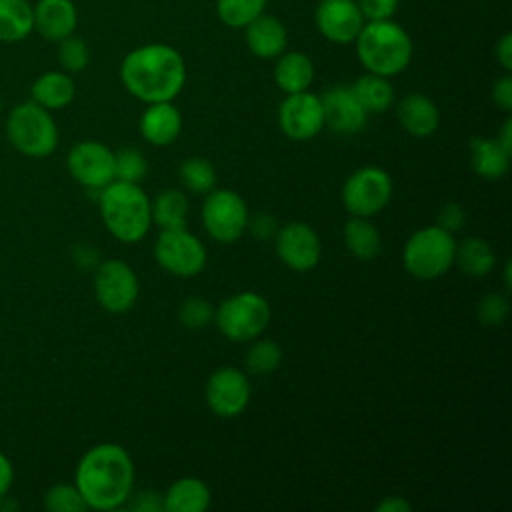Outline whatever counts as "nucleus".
Returning a JSON list of instances; mask_svg holds the SVG:
<instances>
[{
	"label": "nucleus",
	"instance_id": "obj_1",
	"mask_svg": "<svg viewBox=\"0 0 512 512\" xmlns=\"http://www.w3.org/2000/svg\"><path fill=\"white\" fill-rule=\"evenodd\" d=\"M74 484L92 510H116L134 488V464L126 448L102 442L84 452L76 466Z\"/></svg>",
	"mask_w": 512,
	"mask_h": 512
},
{
	"label": "nucleus",
	"instance_id": "obj_2",
	"mask_svg": "<svg viewBox=\"0 0 512 512\" xmlns=\"http://www.w3.org/2000/svg\"><path fill=\"white\" fill-rule=\"evenodd\" d=\"M120 80L122 86L140 102H168L184 88L186 62L170 44H144L122 58Z\"/></svg>",
	"mask_w": 512,
	"mask_h": 512
},
{
	"label": "nucleus",
	"instance_id": "obj_3",
	"mask_svg": "<svg viewBox=\"0 0 512 512\" xmlns=\"http://www.w3.org/2000/svg\"><path fill=\"white\" fill-rule=\"evenodd\" d=\"M98 206L106 230L120 242L136 244L152 226L150 198L134 182L112 180L98 192Z\"/></svg>",
	"mask_w": 512,
	"mask_h": 512
},
{
	"label": "nucleus",
	"instance_id": "obj_4",
	"mask_svg": "<svg viewBox=\"0 0 512 512\" xmlns=\"http://www.w3.org/2000/svg\"><path fill=\"white\" fill-rule=\"evenodd\" d=\"M354 44L366 72L386 78L404 72L414 54L410 34L392 18L366 22Z\"/></svg>",
	"mask_w": 512,
	"mask_h": 512
},
{
	"label": "nucleus",
	"instance_id": "obj_5",
	"mask_svg": "<svg viewBox=\"0 0 512 512\" xmlns=\"http://www.w3.org/2000/svg\"><path fill=\"white\" fill-rule=\"evenodd\" d=\"M456 240L452 232L438 224L416 230L404 244L402 262L408 274L418 280H434L450 270L454 264Z\"/></svg>",
	"mask_w": 512,
	"mask_h": 512
},
{
	"label": "nucleus",
	"instance_id": "obj_6",
	"mask_svg": "<svg viewBox=\"0 0 512 512\" xmlns=\"http://www.w3.org/2000/svg\"><path fill=\"white\" fill-rule=\"evenodd\" d=\"M10 144L24 156L44 158L58 146V128L50 110L34 100L14 106L6 120Z\"/></svg>",
	"mask_w": 512,
	"mask_h": 512
},
{
	"label": "nucleus",
	"instance_id": "obj_7",
	"mask_svg": "<svg viewBox=\"0 0 512 512\" xmlns=\"http://www.w3.org/2000/svg\"><path fill=\"white\" fill-rule=\"evenodd\" d=\"M272 310L268 300L252 290H242L224 298L214 308V324L232 342L256 340L270 324Z\"/></svg>",
	"mask_w": 512,
	"mask_h": 512
},
{
	"label": "nucleus",
	"instance_id": "obj_8",
	"mask_svg": "<svg viewBox=\"0 0 512 512\" xmlns=\"http://www.w3.org/2000/svg\"><path fill=\"white\" fill-rule=\"evenodd\" d=\"M202 224L210 238L222 244L236 242L248 226V206L244 198L230 188H212L202 202Z\"/></svg>",
	"mask_w": 512,
	"mask_h": 512
},
{
	"label": "nucleus",
	"instance_id": "obj_9",
	"mask_svg": "<svg viewBox=\"0 0 512 512\" xmlns=\"http://www.w3.org/2000/svg\"><path fill=\"white\" fill-rule=\"evenodd\" d=\"M392 198V178L380 166H362L342 186V204L352 216L370 218L386 208Z\"/></svg>",
	"mask_w": 512,
	"mask_h": 512
},
{
	"label": "nucleus",
	"instance_id": "obj_10",
	"mask_svg": "<svg viewBox=\"0 0 512 512\" xmlns=\"http://www.w3.org/2000/svg\"><path fill=\"white\" fill-rule=\"evenodd\" d=\"M154 256L160 268L178 278L198 276L208 260L206 246L186 228L160 230L154 244Z\"/></svg>",
	"mask_w": 512,
	"mask_h": 512
},
{
	"label": "nucleus",
	"instance_id": "obj_11",
	"mask_svg": "<svg viewBox=\"0 0 512 512\" xmlns=\"http://www.w3.org/2000/svg\"><path fill=\"white\" fill-rule=\"evenodd\" d=\"M140 284L134 268L118 258L104 260L94 272V296L112 314L128 312L138 300Z\"/></svg>",
	"mask_w": 512,
	"mask_h": 512
},
{
	"label": "nucleus",
	"instance_id": "obj_12",
	"mask_svg": "<svg viewBox=\"0 0 512 512\" xmlns=\"http://www.w3.org/2000/svg\"><path fill=\"white\" fill-rule=\"evenodd\" d=\"M66 166L70 176L88 190L100 192L114 180V152L98 140L76 142L66 156Z\"/></svg>",
	"mask_w": 512,
	"mask_h": 512
},
{
	"label": "nucleus",
	"instance_id": "obj_13",
	"mask_svg": "<svg viewBox=\"0 0 512 512\" xmlns=\"http://www.w3.org/2000/svg\"><path fill=\"white\" fill-rule=\"evenodd\" d=\"M250 380L246 374L234 366H222L214 370L204 388V398L208 408L220 418L240 416L250 402Z\"/></svg>",
	"mask_w": 512,
	"mask_h": 512
},
{
	"label": "nucleus",
	"instance_id": "obj_14",
	"mask_svg": "<svg viewBox=\"0 0 512 512\" xmlns=\"http://www.w3.org/2000/svg\"><path fill=\"white\" fill-rule=\"evenodd\" d=\"M274 248L282 264L296 272H308L320 262L322 244L316 230L306 222H288L274 234Z\"/></svg>",
	"mask_w": 512,
	"mask_h": 512
},
{
	"label": "nucleus",
	"instance_id": "obj_15",
	"mask_svg": "<svg viewBox=\"0 0 512 512\" xmlns=\"http://www.w3.org/2000/svg\"><path fill=\"white\" fill-rule=\"evenodd\" d=\"M278 126L290 140H310L324 128L320 96L302 90L286 94L278 108Z\"/></svg>",
	"mask_w": 512,
	"mask_h": 512
},
{
	"label": "nucleus",
	"instance_id": "obj_16",
	"mask_svg": "<svg viewBox=\"0 0 512 512\" xmlns=\"http://www.w3.org/2000/svg\"><path fill=\"white\" fill-rule=\"evenodd\" d=\"M314 24L320 36L332 44H354L366 24L354 0H320L314 10Z\"/></svg>",
	"mask_w": 512,
	"mask_h": 512
},
{
	"label": "nucleus",
	"instance_id": "obj_17",
	"mask_svg": "<svg viewBox=\"0 0 512 512\" xmlns=\"http://www.w3.org/2000/svg\"><path fill=\"white\" fill-rule=\"evenodd\" d=\"M324 126L342 136H352L364 130L368 112L362 108L350 86H332L322 96Z\"/></svg>",
	"mask_w": 512,
	"mask_h": 512
},
{
	"label": "nucleus",
	"instance_id": "obj_18",
	"mask_svg": "<svg viewBox=\"0 0 512 512\" xmlns=\"http://www.w3.org/2000/svg\"><path fill=\"white\" fill-rule=\"evenodd\" d=\"M34 30L48 42H60L74 34L78 10L72 0H38L34 6Z\"/></svg>",
	"mask_w": 512,
	"mask_h": 512
},
{
	"label": "nucleus",
	"instance_id": "obj_19",
	"mask_svg": "<svg viewBox=\"0 0 512 512\" xmlns=\"http://www.w3.org/2000/svg\"><path fill=\"white\" fill-rule=\"evenodd\" d=\"M248 50L262 60H274L288 46V30L284 22L272 14H260L244 28Z\"/></svg>",
	"mask_w": 512,
	"mask_h": 512
},
{
	"label": "nucleus",
	"instance_id": "obj_20",
	"mask_svg": "<svg viewBox=\"0 0 512 512\" xmlns=\"http://www.w3.org/2000/svg\"><path fill=\"white\" fill-rule=\"evenodd\" d=\"M396 116L404 132L416 138H426L438 130L440 110L438 106L420 92H410L400 98L396 106Z\"/></svg>",
	"mask_w": 512,
	"mask_h": 512
},
{
	"label": "nucleus",
	"instance_id": "obj_21",
	"mask_svg": "<svg viewBox=\"0 0 512 512\" xmlns=\"http://www.w3.org/2000/svg\"><path fill=\"white\" fill-rule=\"evenodd\" d=\"M182 130L180 110L168 102H152L140 116V134L152 146L172 144Z\"/></svg>",
	"mask_w": 512,
	"mask_h": 512
},
{
	"label": "nucleus",
	"instance_id": "obj_22",
	"mask_svg": "<svg viewBox=\"0 0 512 512\" xmlns=\"http://www.w3.org/2000/svg\"><path fill=\"white\" fill-rule=\"evenodd\" d=\"M274 60V82L284 94H294L310 88L314 80V64L308 54L298 50H284Z\"/></svg>",
	"mask_w": 512,
	"mask_h": 512
},
{
	"label": "nucleus",
	"instance_id": "obj_23",
	"mask_svg": "<svg viewBox=\"0 0 512 512\" xmlns=\"http://www.w3.org/2000/svg\"><path fill=\"white\" fill-rule=\"evenodd\" d=\"M210 488L196 476L174 480L162 494L164 512H204L210 506Z\"/></svg>",
	"mask_w": 512,
	"mask_h": 512
},
{
	"label": "nucleus",
	"instance_id": "obj_24",
	"mask_svg": "<svg viewBox=\"0 0 512 512\" xmlns=\"http://www.w3.org/2000/svg\"><path fill=\"white\" fill-rule=\"evenodd\" d=\"M32 100L46 110H60L74 100L76 84L68 72L48 70L40 74L30 88Z\"/></svg>",
	"mask_w": 512,
	"mask_h": 512
},
{
	"label": "nucleus",
	"instance_id": "obj_25",
	"mask_svg": "<svg viewBox=\"0 0 512 512\" xmlns=\"http://www.w3.org/2000/svg\"><path fill=\"white\" fill-rule=\"evenodd\" d=\"M470 166L484 180H500L510 166V152L504 150L496 138L470 140Z\"/></svg>",
	"mask_w": 512,
	"mask_h": 512
},
{
	"label": "nucleus",
	"instance_id": "obj_26",
	"mask_svg": "<svg viewBox=\"0 0 512 512\" xmlns=\"http://www.w3.org/2000/svg\"><path fill=\"white\" fill-rule=\"evenodd\" d=\"M344 244L358 260H374L382 252L380 230L364 216H352L346 222Z\"/></svg>",
	"mask_w": 512,
	"mask_h": 512
},
{
	"label": "nucleus",
	"instance_id": "obj_27",
	"mask_svg": "<svg viewBox=\"0 0 512 512\" xmlns=\"http://www.w3.org/2000/svg\"><path fill=\"white\" fill-rule=\"evenodd\" d=\"M34 30V8L28 0H0V42H20Z\"/></svg>",
	"mask_w": 512,
	"mask_h": 512
},
{
	"label": "nucleus",
	"instance_id": "obj_28",
	"mask_svg": "<svg viewBox=\"0 0 512 512\" xmlns=\"http://www.w3.org/2000/svg\"><path fill=\"white\" fill-rule=\"evenodd\" d=\"M350 88L368 114H382L394 104V88L386 76L366 72Z\"/></svg>",
	"mask_w": 512,
	"mask_h": 512
},
{
	"label": "nucleus",
	"instance_id": "obj_29",
	"mask_svg": "<svg viewBox=\"0 0 512 512\" xmlns=\"http://www.w3.org/2000/svg\"><path fill=\"white\" fill-rule=\"evenodd\" d=\"M454 262L464 274L482 278L488 272H492L496 264V254H494V248L484 238L470 236L462 244H456Z\"/></svg>",
	"mask_w": 512,
	"mask_h": 512
},
{
	"label": "nucleus",
	"instance_id": "obj_30",
	"mask_svg": "<svg viewBox=\"0 0 512 512\" xmlns=\"http://www.w3.org/2000/svg\"><path fill=\"white\" fill-rule=\"evenodd\" d=\"M150 208H152V222L160 230L186 228L188 198L184 192L176 188H166L154 198V202H150Z\"/></svg>",
	"mask_w": 512,
	"mask_h": 512
},
{
	"label": "nucleus",
	"instance_id": "obj_31",
	"mask_svg": "<svg viewBox=\"0 0 512 512\" xmlns=\"http://www.w3.org/2000/svg\"><path fill=\"white\" fill-rule=\"evenodd\" d=\"M268 0H216L218 20L232 28L244 30L254 18L264 14Z\"/></svg>",
	"mask_w": 512,
	"mask_h": 512
},
{
	"label": "nucleus",
	"instance_id": "obj_32",
	"mask_svg": "<svg viewBox=\"0 0 512 512\" xmlns=\"http://www.w3.org/2000/svg\"><path fill=\"white\" fill-rule=\"evenodd\" d=\"M180 182L188 192L206 194L216 186V170L210 160L190 156L180 164Z\"/></svg>",
	"mask_w": 512,
	"mask_h": 512
},
{
	"label": "nucleus",
	"instance_id": "obj_33",
	"mask_svg": "<svg viewBox=\"0 0 512 512\" xmlns=\"http://www.w3.org/2000/svg\"><path fill=\"white\" fill-rule=\"evenodd\" d=\"M280 362H282V348L268 338L256 340L246 352V368L258 376L272 374L280 366Z\"/></svg>",
	"mask_w": 512,
	"mask_h": 512
},
{
	"label": "nucleus",
	"instance_id": "obj_34",
	"mask_svg": "<svg viewBox=\"0 0 512 512\" xmlns=\"http://www.w3.org/2000/svg\"><path fill=\"white\" fill-rule=\"evenodd\" d=\"M88 62H90V48L80 36L70 34L58 42V64L62 66L64 72L68 74L82 72L88 66Z\"/></svg>",
	"mask_w": 512,
	"mask_h": 512
},
{
	"label": "nucleus",
	"instance_id": "obj_35",
	"mask_svg": "<svg viewBox=\"0 0 512 512\" xmlns=\"http://www.w3.org/2000/svg\"><path fill=\"white\" fill-rule=\"evenodd\" d=\"M148 172L144 154L136 148H120L114 152V180L138 184Z\"/></svg>",
	"mask_w": 512,
	"mask_h": 512
},
{
	"label": "nucleus",
	"instance_id": "obj_36",
	"mask_svg": "<svg viewBox=\"0 0 512 512\" xmlns=\"http://www.w3.org/2000/svg\"><path fill=\"white\" fill-rule=\"evenodd\" d=\"M44 508L50 512H84L88 510L76 484H54L44 494Z\"/></svg>",
	"mask_w": 512,
	"mask_h": 512
},
{
	"label": "nucleus",
	"instance_id": "obj_37",
	"mask_svg": "<svg viewBox=\"0 0 512 512\" xmlns=\"http://www.w3.org/2000/svg\"><path fill=\"white\" fill-rule=\"evenodd\" d=\"M178 320L186 328H204L214 320V308L206 298L200 296H190L180 302L178 306Z\"/></svg>",
	"mask_w": 512,
	"mask_h": 512
},
{
	"label": "nucleus",
	"instance_id": "obj_38",
	"mask_svg": "<svg viewBox=\"0 0 512 512\" xmlns=\"http://www.w3.org/2000/svg\"><path fill=\"white\" fill-rule=\"evenodd\" d=\"M510 312V304H508V298L498 294V292H492V294H486L480 298L478 302V318L482 324H488V326H498L506 320Z\"/></svg>",
	"mask_w": 512,
	"mask_h": 512
},
{
	"label": "nucleus",
	"instance_id": "obj_39",
	"mask_svg": "<svg viewBox=\"0 0 512 512\" xmlns=\"http://www.w3.org/2000/svg\"><path fill=\"white\" fill-rule=\"evenodd\" d=\"M366 22L388 20L396 14L400 0H354Z\"/></svg>",
	"mask_w": 512,
	"mask_h": 512
},
{
	"label": "nucleus",
	"instance_id": "obj_40",
	"mask_svg": "<svg viewBox=\"0 0 512 512\" xmlns=\"http://www.w3.org/2000/svg\"><path fill=\"white\" fill-rule=\"evenodd\" d=\"M130 510L136 512H160L164 510V502H162V494L156 490H142L138 494H130V498L126 500Z\"/></svg>",
	"mask_w": 512,
	"mask_h": 512
},
{
	"label": "nucleus",
	"instance_id": "obj_41",
	"mask_svg": "<svg viewBox=\"0 0 512 512\" xmlns=\"http://www.w3.org/2000/svg\"><path fill=\"white\" fill-rule=\"evenodd\" d=\"M440 228L448 230V232H456L462 228L464 224V210L460 204L456 202H448L442 206V210L438 212V222H436Z\"/></svg>",
	"mask_w": 512,
	"mask_h": 512
},
{
	"label": "nucleus",
	"instance_id": "obj_42",
	"mask_svg": "<svg viewBox=\"0 0 512 512\" xmlns=\"http://www.w3.org/2000/svg\"><path fill=\"white\" fill-rule=\"evenodd\" d=\"M492 102L500 110H504V112L512 110V76L508 72L494 82V86H492Z\"/></svg>",
	"mask_w": 512,
	"mask_h": 512
},
{
	"label": "nucleus",
	"instance_id": "obj_43",
	"mask_svg": "<svg viewBox=\"0 0 512 512\" xmlns=\"http://www.w3.org/2000/svg\"><path fill=\"white\" fill-rule=\"evenodd\" d=\"M252 230V234L260 240H268L270 236L276 234V220L268 214H258L254 218H248V226Z\"/></svg>",
	"mask_w": 512,
	"mask_h": 512
},
{
	"label": "nucleus",
	"instance_id": "obj_44",
	"mask_svg": "<svg viewBox=\"0 0 512 512\" xmlns=\"http://www.w3.org/2000/svg\"><path fill=\"white\" fill-rule=\"evenodd\" d=\"M494 54H496L498 64H500L506 72H510V70H512V34H510V32L502 34V38L496 42Z\"/></svg>",
	"mask_w": 512,
	"mask_h": 512
},
{
	"label": "nucleus",
	"instance_id": "obj_45",
	"mask_svg": "<svg viewBox=\"0 0 512 512\" xmlns=\"http://www.w3.org/2000/svg\"><path fill=\"white\" fill-rule=\"evenodd\" d=\"M12 480H14V468H12V462L10 458L0 452V500L6 498L10 486H12Z\"/></svg>",
	"mask_w": 512,
	"mask_h": 512
},
{
	"label": "nucleus",
	"instance_id": "obj_46",
	"mask_svg": "<svg viewBox=\"0 0 512 512\" xmlns=\"http://www.w3.org/2000/svg\"><path fill=\"white\" fill-rule=\"evenodd\" d=\"M412 504L402 496H386L376 504V512H410Z\"/></svg>",
	"mask_w": 512,
	"mask_h": 512
},
{
	"label": "nucleus",
	"instance_id": "obj_47",
	"mask_svg": "<svg viewBox=\"0 0 512 512\" xmlns=\"http://www.w3.org/2000/svg\"><path fill=\"white\" fill-rule=\"evenodd\" d=\"M496 140H498V144H500L504 150L512 152V120H510V118L504 120L500 132H498V136H496Z\"/></svg>",
	"mask_w": 512,
	"mask_h": 512
},
{
	"label": "nucleus",
	"instance_id": "obj_48",
	"mask_svg": "<svg viewBox=\"0 0 512 512\" xmlns=\"http://www.w3.org/2000/svg\"><path fill=\"white\" fill-rule=\"evenodd\" d=\"M504 284L510 286V262H508V260H506V264H504Z\"/></svg>",
	"mask_w": 512,
	"mask_h": 512
},
{
	"label": "nucleus",
	"instance_id": "obj_49",
	"mask_svg": "<svg viewBox=\"0 0 512 512\" xmlns=\"http://www.w3.org/2000/svg\"><path fill=\"white\" fill-rule=\"evenodd\" d=\"M0 110H2V100H0Z\"/></svg>",
	"mask_w": 512,
	"mask_h": 512
}]
</instances>
